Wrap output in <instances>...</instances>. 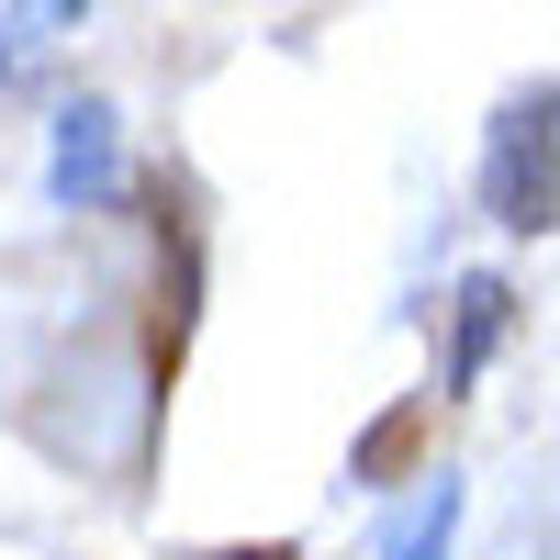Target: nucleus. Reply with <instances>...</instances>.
I'll use <instances>...</instances> for the list:
<instances>
[{"label": "nucleus", "instance_id": "nucleus-1", "mask_svg": "<svg viewBox=\"0 0 560 560\" xmlns=\"http://www.w3.org/2000/svg\"><path fill=\"white\" fill-rule=\"evenodd\" d=\"M549 147H560V90L549 79H527L516 102L493 113V135H482V213L504 224V236H549Z\"/></svg>", "mask_w": 560, "mask_h": 560}, {"label": "nucleus", "instance_id": "nucleus-2", "mask_svg": "<svg viewBox=\"0 0 560 560\" xmlns=\"http://www.w3.org/2000/svg\"><path fill=\"white\" fill-rule=\"evenodd\" d=\"M113 191H124V113L102 90H79V102H57V135H45V202L102 213Z\"/></svg>", "mask_w": 560, "mask_h": 560}, {"label": "nucleus", "instance_id": "nucleus-3", "mask_svg": "<svg viewBox=\"0 0 560 560\" xmlns=\"http://www.w3.org/2000/svg\"><path fill=\"white\" fill-rule=\"evenodd\" d=\"M504 325H516V292H504L493 269H471V280H459V348H448V393H459V382H482V359H493V337H504Z\"/></svg>", "mask_w": 560, "mask_h": 560}, {"label": "nucleus", "instance_id": "nucleus-4", "mask_svg": "<svg viewBox=\"0 0 560 560\" xmlns=\"http://www.w3.org/2000/svg\"><path fill=\"white\" fill-rule=\"evenodd\" d=\"M0 79H12V90H34V79H45V23H34V12L0 23Z\"/></svg>", "mask_w": 560, "mask_h": 560}, {"label": "nucleus", "instance_id": "nucleus-5", "mask_svg": "<svg viewBox=\"0 0 560 560\" xmlns=\"http://www.w3.org/2000/svg\"><path fill=\"white\" fill-rule=\"evenodd\" d=\"M448 516H459V493L438 482V504H427V516H415V538H404L393 560H448Z\"/></svg>", "mask_w": 560, "mask_h": 560}, {"label": "nucleus", "instance_id": "nucleus-6", "mask_svg": "<svg viewBox=\"0 0 560 560\" xmlns=\"http://www.w3.org/2000/svg\"><path fill=\"white\" fill-rule=\"evenodd\" d=\"M23 12H34V23H79L90 0H23Z\"/></svg>", "mask_w": 560, "mask_h": 560}]
</instances>
